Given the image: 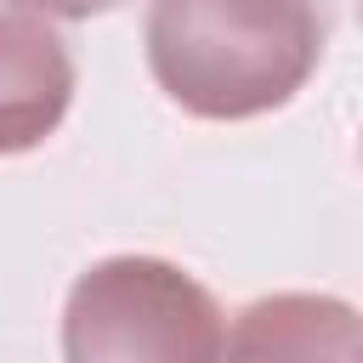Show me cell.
<instances>
[{"instance_id": "2", "label": "cell", "mask_w": 363, "mask_h": 363, "mask_svg": "<svg viewBox=\"0 0 363 363\" xmlns=\"http://www.w3.org/2000/svg\"><path fill=\"white\" fill-rule=\"evenodd\" d=\"M227 318L216 295L153 255H113L79 272L62 306L68 363H221Z\"/></svg>"}, {"instance_id": "4", "label": "cell", "mask_w": 363, "mask_h": 363, "mask_svg": "<svg viewBox=\"0 0 363 363\" xmlns=\"http://www.w3.org/2000/svg\"><path fill=\"white\" fill-rule=\"evenodd\" d=\"M221 363H363L357 318L329 295H267L233 318Z\"/></svg>"}, {"instance_id": "1", "label": "cell", "mask_w": 363, "mask_h": 363, "mask_svg": "<svg viewBox=\"0 0 363 363\" xmlns=\"http://www.w3.org/2000/svg\"><path fill=\"white\" fill-rule=\"evenodd\" d=\"M323 57L312 0H153L147 68L199 119H255L284 108Z\"/></svg>"}, {"instance_id": "5", "label": "cell", "mask_w": 363, "mask_h": 363, "mask_svg": "<svg viewBox=\"0 0 363 363\" xmlns=\"http://www.w3.org/2000/svg\"><path fill=\"white\" fill-rule=\"evenodd\" d=\"M17 11H34V17H96L119 0H11Z\"/></svg>"}, {"instance_id": "3", "label": "cell", "mask_w": 363, "mask_h": 363, "mask_svg": "<svg viewBox=\"0 0 363 363\" xmlns=\"http://www.w3.org/2000/svg\"><path fill=\"white\" fill-rule=\"evenodd\" d=\"M74 102V57L34 11L0 6V153L40 147Z\"/></svg>"}]
</instances>
